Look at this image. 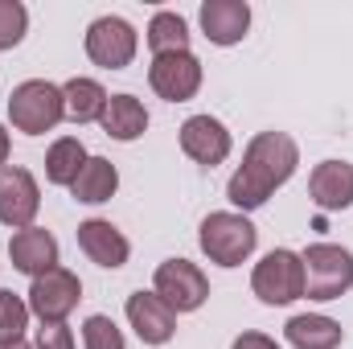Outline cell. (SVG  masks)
Returning a JSON list of instances; mask_svg holds the SVG:
<instances>
[{
    "label": "cell",
    "mask_w": 353,
    "mask_h": 349,
    "mask_svg": "<svg viewBox=\"0 0 353 349\" xmlns=\"http://www.w3.org/2000/svg\"><path fill=\"white\" fill-rule=\"evenodd\" d=\"M201 251L210 255V263L218 267H239V263L251 259L255 243H259V230L243 218V214H210L201 222V235H197Z\"/></svg>",
    "instance_id": "277c9868"
},
{
    "label": "cell",
    "mask_w": 353,
    "mask_h": 349,
    "mask_svg": "<svg viewBox=\"0 0 353 349\" xmlns=\"http://www.w3.org/2000/svg\"><path fill=\"white\" fill-rule=\"evenodd\" d=\"M103 132L111 140H140L148 132V111L136 94H107V107H103Z\"/></svg>",
    "instance_id": "e0dca14e"
},
{
    "label": "cell",
    "mask_w": 353,
    "mask_h": 349,
    "mask_svg": "<svg viewBox=\"0 0 353 349\" xmlns=\"http://www.w3.org/2000/svg\"><path fill=\"white\" fill-rule=\"evenodd\" d=\"M79 300H83V283L66 267H54V271L37 275L33 288H29V312L41 325H66V317L79 308Z\"/></svg>",
    "instance_id": "5b68a950"
},
{
    "label": "cell",
    "mask_w": 353,
    "mask_h": 349,
    "mask_svg": "<svg viewBox=\"0 0 353 349\" xmlns=\"http://www.w3.org/2000/svg\"><path fill=\"white\" fill-rule=\"evenodd\" d=\"M148 83L165 103H189L201 90V62L193 54H161L148 66Z\"/></svg>",
    "instance_id": "30bf717a"
},
{
    "label": "cell",
    "mask_w": 353,
    "mask_h": 349,
    "mask_svg": "<svg viewBox=\"0 0 353 349\" xmlns=\"http://www.w3.org/2000/svg\"><path fill=\"white\" fill-rule=\"evenodd\" d=\"M37 210H41V193H37L33 173L21 165H4L0 169V222L12 230H29Z\"/></svg>",
    "instance_id": "9c48e42d"
},
{
    "label": "cell",
    "mask_w": 353,
    "mask_h": 349,
    "mask_svg": "<svg viewBox=\"0 0 353 349\" xmlns=\"http://www.w3.org/2000/svg\"><path fill=\"white\" fill-rule=\"evenodd\" d=\"M79 247H83V255L90 263H99V267H107V271H115V267H123L128 263V239L111 226V222H103V218H90L79 226Z\"/></svg>",
    "instance_id": "2e32d148"
},
{
    "label": "cell",
    "mask_w": 353,
    "mask_h": 349,
    "mask_svg": "<svg viewBox=\"0 0 353 349\" xmlns=\"http://www.w3.org/2000/svg\"><path fill=\"white\" fill-rule=\"evenodd\" d=\"M230 349H279V346H275L267 333H255V329H251V333H239Z\"/></svg>",
    "instance_id": "4316f807"
},
{
    "label": "cell",
    "mask_w": 353,
    "mask_h": 349,
    "mask_svg": "<svg viewBox=\"0 0 353 349\" xmlns=\"http://www.w3.org/2000/svg\"><path fill=\"white\" fill-rule=\"evenodd\" d=\"M296 165H300V148L288 132H259L247 144L239 173L230 177L226 197L239 210H259V206H267V197L296 173Z\"/></svg>",
    "instance_id": "6da1fadb"
},
{
    "label": "cell",
    "mask_w": 353,
    "mask_h": 349,
    "mask_svg": "<svg viewBox=\"0 0 353 349\" xmlns=\"http://www.w3.org/2000/svg\"><path fill=\"white\" fill-rule=\"evenodd\" d=\"M87 58L103 70H123L136 58V29L123 17H99L87 29Z\"/></svg>",
    "instance_id": "ba28073f"
},
{
    "label": "cell",
    "mask_w": 353,
    "mask_h": 349,
    "mask_svg": "<svg viewBox=\"0 0 353 349\" xmlns=\"http://www.w3.org/2000/svg\"><path fill=\"white\" fill-rule=\"evenodd\" d=\"M128 321L144 346H165L176 333V312L157 292H132L128 296Z\"/></svg>",
    "instance_id": "7c38bea8"
},
{
    "label": "cell",
    "mask_w": 353,
    "mask_h": 349,
    "mask_svg": "<svg viewBox=\"0 0 353 349\" xmlns=\"http://www.w3.org/2000/svg\"><path fill=\"white\" fill-rule=\"evenodd\" d=\"M181 152L189 161L205 165V169L222 165L230 157V132H226V123L214 119V115H189L181 123Z\"/></svg>",
    "instance_id": "8fae6325"
},
{
    "label": "cell",
    "mask_w": 353,
    "mask_h": 349,
    "mask_svg": "<svg viewBox=\"0 0 353 349\" xmlns=\"http://www.w3.org/2000/svg\"><path fill=\"white\" fill-rule=\"evenodd\" d=\"M0 349H29L25 341H8V346H0Z\"/></svg>",
    "instance_id": "f1b7e54d"
},
{
    "label": "cell",
    "mask_w": 353,
    "mask_h": 349,
    "mask_svg": "<svg viewBox=\"0 0 353 349\" xmlns=\"http://www.w3.org/2000/svg\"><path fill=\"white\" fill-rule=\"evenodd\" d=\"M83 165H87L83 140L62 136V140H54V148L46 157V177H50V185H74V177L83 173Z\"/></svg>",
    "instance_id": "44dd1931"
},
{
    "label": "cell",
    "mask_w": 353,
    "mask_h": 349,
    "mask_svg": "<svg viewBox=\"0 0 353 349\" xmlns=\"http://www.w3.org/2000/svg\"><path fill=\"white\" fill-rule=\"evenodd\" d=\"M148 50L161 54H189V25L176 12H157L148 21Z\"/></svg>",
    "instance_id": "7402d4cb"
},
{
    "label": "cell",
    "mask_w": 353,
    "mask_h": 349,
    "mask_svg": "<svg viewBox=\"0 0 353 349\" xmlns=\"http://www.w3.org/2000/svg\"><path fill=\"white\" fill-rule=\"evenodd\" d=\"M62 103H66V119H74V123H94V119H103L107 90L99 87L94 79H70V83L62 87Z\"/></svg>",
    "instance_id": "ffe728a7"
},
{
    "label": "cell",
    "mask_w": 353,
    "mask_h": 349,
    "mask_svg": "<svg viewBox=\"0 0 353 349\" xmlns=\"http://www.w3.org/2000/svg\"><path fill=\"white\" fill-rule=\"evenodd\" d=\"M251 288L263 304H292L304 296V263L296 251H271L251 275Z\"/></svg>",
    "instance_id": "8992f818"
},
{
    "label": "cell",
    "mask_w": 353,
    "mask_h": 349,
    "mask_svg": "<svg viewBox=\"0 0 353 349\" xmlns=\"http://www.w3.org/2000/svg\"><path fill=\"white\" fill-rule=\"evenodd\" d=\"M308 193L316 201V210L337 214L353 206V165L350 161H321L308 177Z\"/></svg>",
    "instance_id": "5bb4252c"
},
{
    "label": "cell",
    "mask_w": 353,
    "mask_h": 349,
    "mask_svg": "<svg viewBox=\"0 0 353 349\" xmlns=\"http://www.w3.org/2000/svg\"><path fill=\"white\" fill-rule=\"evenodd\" d=\"M29 29V12L21 0H0V50H12Z\"/></svg>",
    "instance_id": "d4e9b609"
},
{
    "label": "cell",
    "mask_w": 353,
    "mask_h": 349,
    "mask_svg": "<svg viewBox=\"0 0 353 349\" xmlns=\"http://www.w3.org/2000/svg\"><path fill=\"white\" fill-rule=\"evenodd\" d=\"M304 296L308 300H341L353 288V255L337 243H316L304 255Z\"/></svg>",
    "instance_id": "3957f363"
},
{
    "label": "cell",
    "mask_w": 353,
    "mask_h": 349,
    "mask_svg": "<svg viewBox=\"0 0 353 349\" xmlns=\"http://www.w3.org/2000/svg\"><path fill=\"white\" fill-rule=\"evenodd\" d=\"M25 329H29V304L17 292H4L0 288V346L21 341Z\"/></svg>",
    "instance_id": "603a6c76"
},
{
    "label": "cell",
    "mask_w": 353,
    "mask_h": 349,
    "mask_svg": "<svg viewBox=\"0 0 353 349\" xmlns=\"http://www.w3.org/2000/svg\"><path fill=\"white\" fill-rule=\"evenodd\" d=\"M8 119L17 132L25 136H46L54 132L62 119H66V103H62V90L46 79H29L21 87H12L8 94Z\"/></svg>",
    "instance_id": "7a4b0ae2"
},
{
    "label": "cell",
    "mask_w": 353,
    "mask_h": 349,
    "mask_svg": "<svg viewBox=\"0 0 353 349\" xmlns=\"http://www.w3.org/2000/svg\"><path fill=\"white\" fill-rule=\"evenodd\" d=\"M173 312H193L210 300V279L201 275V267L189 259H165L157 267V288H152Z\"/></svg>",
    "instance_id": "52a82bcc"
},
{
    "label": "cell",
    "mask_w": 353,
    "mask_h": 349,
    "mask_svg": "<svg viewBox=\"0 0 353 349\" xmlns=\"http://www.w3.org/2000/svg\"><path fill=\"white\" fill-rule=\"evenodd\" d=\"M251 29V4L247 0H205L201 4V33L214 46H239Z\"/></svg>",
    "instance_id": "4fadbf2b"
},
{
    "label": "cell",
    "mask_w": 353,
    "mask_h": 349,
    "mask_svg": "<svg viewBox=\"0 0 353 349\" xmlns=\"http://www.w3.org/2000/svg\"><path fill=\"white\" fill-rule=\"evenodd\" d=\"M4 161H8V132L0 128V169H4Z\"/></svg>",
    "instance_id": "83f0119b"
},
{
    "label": "cell",
    "mask_w": 353,
    "mask_h": 349,
    "mask_svg": "<svg viewBox=\"0 0 353 349\" xmlns=\"http://www.w3.org/2000/svg\"><path fill=\"white\" fill-rule=\"evenodd\" d=\"M8 259L17 271H25V275H46V271H54L58 267V239L50 235V230H41V226H29V230H17L12 239H8Z\"/></svg>",
    "instance_id": "9a60e30c"
},
{
    "label": "cell",
    "mask_w": 353,
    "mask_h": 349,
    "mask_svg": "<svg viewBox=\"0 0 353 349\" xmlns=\"http://www.w3.org/2000/svg\"><path fill=\"white\" fill-rule=\"evenodd\" d=\"M283 337L296 349H337L345 341V329H341L333 317L304 312V317H292V321L283 325Z\"/></svg>",
    "instance_id": "ac0fdd59"
},
{
    "label": "cell",
    "mask_w": 353,
    "mask_h": 349,
    "mask_svg": "<svg viewBox=\"0 0 353 349\" xmlns=\"http://www.w3.org/2000/svg\"><path fill=\"white\" fill-rule=\"evenodd\" d=\"M115 189H119V173H115V165H111L107 157H87L83 173L74 177V185H70L74 201H83V206H103V201H111Z\"/></svg>",
    "instance_id": "d6986e66"
},
{
    "label": "cell",
    "mask_w": 353,
    "mask_h": 349,
    "mask_svg": "<svg viewBox=\"0 0 353 349\" xmlns=\"http://www.w3.org/2000/svg\"><path fill=\"white\" fill-rule=\"evenodd\" d=\"M37 349H74V333L66 325H41L37 329Z\"/></svg>",
    "instance_id": "484cf974"
},
{
    "label": "cell",
    "mask_w": 353,
    "mask_h": 349,
    "mask_svg": "<svg viewBox=\"0 0 353 349\" xmlns=\"http://www.w3.org/2000/svg\"><path fill=\"white\" fill-rule=\"evenodd\" d=\"M83 346L87 349H128L123 341V333H119V325L111 321V317H87V325H83Z\"/></svg>",
    "instance_id": "cb8c5ba5"
}]
</instances>
